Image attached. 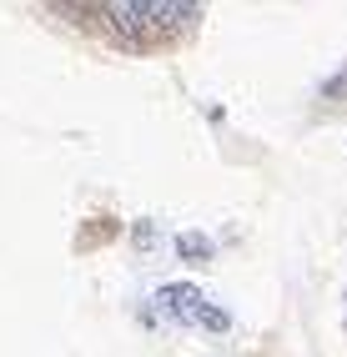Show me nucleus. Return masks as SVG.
I'll return each mask as SVG.
<instances>
[{
    "mask_svg": "<svg viewBox=\"0 0 347 357\" xmlns=\"http://www.w3.org/2000/svg\"><path fill=\"white\" fill-rule=\"evenodd\" d=\"M176 252L187 257V261H206V257H212V242H206L201 231H181L176 236Z\"/></svg>",
    "mask_w": 347,
    "mask_h": 357,
    "instance_id": "2",
    "label": "nucleus"
},
{
    "mask_svg": "<svg viewBox=\"0 0 347 357\" xmlns=\"http://www.w3.org/2000/svg\"><path fill=\"white\" fill-rule=\"evenodd\" d=\"M156 307H161L171 322H181V327H212V332H226V327H231V317L222 312V307L206 302L192 282H171V287H161V292H156Z\"/></svg>",
    "mask_w": 347,
    "mask_h": 357,
    "instance_id": "1",
    "label": "nucleus"
}]
</instances>
